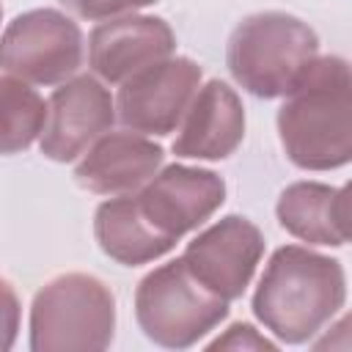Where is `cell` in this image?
Returning <instances> with one entry per match:
<instances>
[{
    "label": "cell",
    "mask_w": 352,
    "mask_h": 352,
    "mask_svg": "<svg viewBox=\"0 0 352 352\" xmlns=\"http://www.w3.org/2000/svg\"><path fill=\"white\" fill-rule=\"evenodd\" d=\"M278 138L302 170H333L352 160V80L338 55H316L278 110Z\"/></svg>",
    "instance_id": "6da1fadb"
},
{
    "label": "cell",
    "mask_w": 352,
    "mask_h": 352,
    "mask_svg": "<svg viewBox=\"0 0 352 352\" xmlns=\"http://www.w3.org/2000/svg\"><path fill=\"white\" fill-rule=\"evenodd\" d=\"M264 256V236L256 223L228 214L204 228L179 256L190 275L226 302L239 300Z\"/></svg>",
    "instance_id": "52a82bcc"
},
{
    "label": "cell",
    "mask_w": 352,
    "mask_h": 352,
    "mask_svg": "<svg viewBox=\"0 0 352 352\" xmlns=\"http://www.w3.org/2000/svg\"><path fill=\"white\" fill-rule=\"evenodd\" d=\"M162 148L135 132H104L74 168V182L96 195H124L143 187L162 165Z\"/></svg>",
    "instance_id": "4fadbf2b"
},
{
    "label": "cell",
    "mask_w": 352,
    "mask_h": 352,
    "mask_svg": "<svg viewBox=\"0 0 352 352\" xmlns=\"http://www.w3.org/2000/svg\"><path fill=\"white\" fill-rule=\"evenodd\" d=\"M176 36L160 16H118L102 22L88 38V63L107 82H124L140 69L170 58Z\"/></svg>",
    "instance_id": "8fae6325"
},
{
    "label": "cell",
    "mask_w": 352,
    "mask_h": 352,
    "mask_svg": "<svg viewBox=\"0 0 352 352\" xmlns=\"http://www.w3.org/2000/svg\"><path fill=\"white\" fill-rule=\"evenodd\" d=\"M116 297L107 283L85 272H66L44 283L30 305L33 352H99L113 344Z\"/></svg>",
    "instance_id": "277c9868"
},
{
    "label": "cell",
    "mask_w": 352,
    "mask_h": 352,
    "mask_svg": "<svg viewBox=\"0 0 352 352\" xmlns=\"http://www.w3.org/2000/svg\"><path fill=\"white\" fill-rule=\"evenodd\" d=\"M275 214L278 223L302 242L330 248L349 242V187L294 182L280 192Z\"/></svg>",
    "instance_id": "5bb4252c"
},
{
    "label": "cell",
    "mask_w": 352,
    "mask_h": 352,
    "mask_svg": "<svg viewBox=\"0 0 352 352\" xmlns=\"http://www.w3.org/2000/svg\"><path fill=\"white\" fill-rule=\"evenodd\" d=\"M346 300V275L341 261L300 245H283L253 294L256 319L283 344L311 341Z\"/></svg>",
    "instance_id": "7a4b0ae2"
},
{
    "label": "cell",
    "mask_w": 352,
    "mask_h": 352,
    "mask_svg": "<svg viewBox=\"0 0 352 352\" xmlns=\"http://www.w3.org/2000/svg\"><path fill=\"white\" fill-rule=\"evenodd\" d=\"M0 16H3V6H0Z\"/></svg>",
    "instance_id": "ffe728a7"
},
{
    "label": "cell",
    "mask_w": 352,
    "mask_h": 352,
    "mask_svg": "<svg viewBox=\"0 0 352 352\" xmlns=\"http://www.w3.org/2000/svg\"><path fill=\"white\" fill-rule=\"evenodd\" d=\"M94 236L104 256L118 264L138 267L165 256L176 242L162 236L140 212L135 195L110 198L96 206L94 214Z\"/></svg>",
    "instance_id": "9a60e30c"
},
{
    "label": "cell",
    "mask_w": 352,
    "mask_h": 352,
    "mask_svg": "<svg viewBox=\"0 0 352 352\" xmlns=\"http://www.w3.org/2000/svg\"><path fill=\"white\" fill-rule=\"evenodd\" d=\"M143 217L170 242L206 223L226 201V182L206 168L168 165L135 195Z\"/></svg>",
    "instance_id": "9c48e42d"
},
{
    "label": "cell",
    "mask_w": 352,
    "mask_h": 352,
    "mask_svg": "<svg viewBox=\"0 0 352 352\" xmlns=\"http://www.w3.org/2000/svg\"><path fill=\"white\" fill-rule=\"evenodd\" d=\"M116 102L110 91L91 74L66 80L47 99V116L38 135L41 154L52 162H72L96 138L110 132Z\"/></svg>",
    "instance_id": "30bf717a"
},
{
    "label": "cell",
    "mask_w": 352,
    "mask_h": 352,
    "mask_svg": "<svg viewBox=\"0 0 352 352\" xmlns=\"http://www.w3.org/2000/svg\"><path fill=\"white\" fill-rule=\"evenodd\" d=\"M201 66L190 58H165L121 82L116 99L118 121L140 135H168L179 126L198 85Z\"/></svg>",
    "instance_id": "ba28073f"
},
{
    "label": "cell",
    "mask_w": 352,
    "mask_h": 352,
    "mask_svg": "<svg viewBox=\"0 0 352 352\" xmlns=\"http://www.w3.org/2000/svg\"><path fill=\"white\" fill-rule=\"evenodd\" d=\"M206 349H236V352H264L267 349V352H275L278 344L270 341L267 336H261L253 324L236 322L223 336H217L214 341H209Z\"/></svg>",
    "instance_id": "e0dca14e"
},
{
    "label": "cell",
    "mask_w": 352,
    "mask_h": 352,
    "mask_svg": "<svg viewBox=\"0 0 352 352\" xmlns=\"http://www.w3.org/2000/svg\"><path fill=\"white\" fill-rule=\"evenodd\" d=\"M82 63L80 25L55 8H33L0 36V69L33 85L66 82Z\"/></svg>",
    "instance_id": "8992f818"
},
{
    "label": "cell",
    "mask_w": 352,
    "mask_h": 352,
    "mask_svg": "<svg viewBox=\"0 0 352 352\" xmlns=\"http://www.w3.org/2000/svg\"><path fill=\"white\" fill-rule=\"evenodd\" d=\"M316 55L319 38L308 22L286 11H261L231 30L226 66L248 94L278 99L300 82Z\"/></svg>",
    "instance_id": "3957f363"
},
{
    "label": "cell",
    "mask_w": 352,
    "mask_h": 352,
    "mask_svg": "<svg viewBox=\"0 0 352 352\" xmlns=\"http://www.w3.org/2000/svg\"><path fill=\"white\" fill-rule=\"evenodd\" d=\"M47 104L22 80L0 74V154L25 151L44 126Z\"/></svg>",
    "instance_id": "2e32d148"
},
{
    "label": "cell",
    "mask_w": 352,
    "mask_h": 352,
    "mask_svg": "<svg viewBox=\"0 0 352 352\" xmlns=\"http://www.w3.org/2000/svg\"><path fill=\"white\" fill-rule=\"evenodd\" d=\"M245 138V107L223 80L201 85L179 121L173 154L184 160H226Z\"/></svg>",
    "instance_id": "7c38bea8"
},
{
    "label": "cell",
    "mask_w": 352,
    "mask_h": 352,
    "mask_svg": "<svg viewBox=\"0 0 352 352\" xmlns=\"http://www.w3.org/2000/svg\"><path fill=\"white\" fill-rule=\"evenodd\" d=\"M60 3L80 19H110V16H118L126 11L146 8L157 0H60Z\"/></svg>",
    "instance_id": "ac0fdd59"
},
{
    "label": "cell",
    "mask_w": 352,
    "mask_h": 352,
    "mask_svg": "<svg viewBox=\"0 0 352 352\" xmlns=\"http://www.w3.org/2000/svg\"><path fill=\"white\" fill-rule=\"evenodd\" d=\"M19 316H22L19 297L14 286L6 278H0V352H8L14 346L19 333Z\"/></svg>",
    "instance_id": "d6986e66"
},
{
    "label": "cell",
    "mask_w": 352,
    "mask_h": 352,
    "mask_svg": "<svg viewBox=\"0 0 352 352\" xmlns=\"http://www.w3.org/2000/svg\"><path fill=\"white\" fill-rule=\"evenodd\" d=\"M228 316V302L201 286L182 258L151 270L135 289L143 336L165 349H187Z\"/></svg>",
    "instance_id": "5b68a950"
}]
</instances>
